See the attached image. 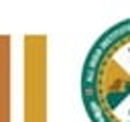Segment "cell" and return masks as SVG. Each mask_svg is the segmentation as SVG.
<instances>
[{"label":"cell","mask_w":130,"mask_h":122,"mask_svg":"<svg viewBox=\"0 0 130 122\" xmlns=\"http://www.w3.org/2000/svg\"><path fill=\"white\" fill-rule=\"evenodd\" d=\"M81 100L91 122H130V18L91 45L81 67Z\"/></svg>","instance_id":"obj_1"}]
</instances>
